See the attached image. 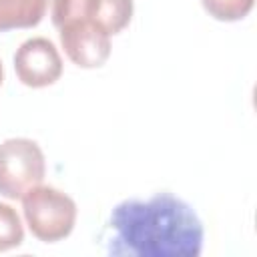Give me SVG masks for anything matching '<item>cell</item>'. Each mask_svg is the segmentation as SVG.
<instances>
[{
  "instance_id": "8",
  "label": "cell",
  "mask_w": 257,
  "mask_h": 257,
  "mask_svg": "<svg viewBox=\"0 0 257 257\" xmlns=\"http://www.w3.org/2000/svg\"><path fill=\"white\" fill-rule=\"evenodd\" d=\"M24 241V225L16 209L0 203V253L20 247Z\"/></svg>"
},
{
  "instance_id": "9",
  "label": "cell",
  "mask_w": 257,
  "mask_h": 257,
  "mask_svg": "<svg viewBox=\"0 0 257 257\" xmlns=\"http://www.w3.org/2000/svg\"><path fill=\"white\" fill-rule=\"evenodd\" d=\"M205 12L219 22H239L249 16L255 0H201Z\"/></svg>"
},
{
  "instance_id": "5",
  "label": "cell",
  "mask_w": 257,
  "mask_h": 257,
  "mask_svg": "<svg viewBox=\"0 0 257 257\" xmlns=\"http://www.w3.org/2000/svg\"><path fill=\"white\" fill-rule=\"evenodd\" d=\"M58 38L64 54L78 68H100L110 56V36L88 18L60 26Z\"/></svg>"
},
{
  "instance_id": "1",
  "label": "cell",
  "mask_w": 257,
  "mask_h": 257,
  "mask_svg": "<svg viewBox=\"0 0 257 257\" xmlns=\"http://www.w3.org/2000/svg\"><path fill=\"white\" fill-rule=\"evenodd\" d=\"M114 257H199L205 227L197 211L173 193L116 203L102 231Z\"/></svg>"
},
{
  "instance_id": "11",
  "label": "cell",
  "mask_w": 257,
  "mask_h": 257,
  "mask_svg": "<svg viewBox=\"0 0 257 257\" xmlns=\"http://www.w3.org/2000/svg\"><path fill=\"white\" fill-rule=\"evenodd\" d=\"M4 82V66H2V60H0V86Z\"/></svg>"
},
{
  "instance_id": "7",
  "label": "cell",
  "mask_w": 257,
  "mask_h": 257,
  "mask_svg": "<svg viewBox=\"0 0 257 257\" xmlns=\"http://www.w3.org/2000/svg\"><path fill=\"white\" fill-rule=\"evenodd\" d=\"M46 8L48 0H0V32L38 26Z\"/></svg>"
},
{
  "instance_id": "3",
  "label": "cell",
  "mask_w": 257,
  "mask_h": 257,
  "mask_svg": "<svg viewBox=\"0 0 257 257\" xmlns=\"http://www.w3.org/2000/svg\"><path fill=\"white\" fill-rule=\"evenodd\" d=\"M46 175V159L40 145L26 137H14L0 143V195L16 201Z\"/></svg>"
},
{
  "instance_id": "6",
  "label": "cell",
  "mask_w": 257,
  "mask_h": 257,
  "mask_svg": "<svg viewBox=\"0 0 257 257\" xmlns=\"http://www.w3.org/2000/svg\"><path fill=\"white\" fill-rule=\"evenodd\" d=\"M135 12L133 0H90L88 4V20L102 28L108 36L122 32Z\"/></svg>"
},
{
  "instance_id": "10",
  "label": "cell",
  "mask_w": 257,
  "mask_h": 257,
  "mask_svg": "<svg viewBox=\"0 0 257 257\" xmlns=\"http://www.w3.org/2000/svg\"><path fill=\"white\" fill-rule=\"evenodd\" d=\"M88 4L90 0H50V18L56 28L88 18Z\"/></svg>"
},
{
  "instance_id": "2",
  "label": "cell",
  "mask_w": 257,
  "mask_h": 257,
  "mask_svg": "<svg viewBox=\"0 0 257 257\" xmlns=\"http://www.w3.org/2000/svg\"><path fill=\"white\" fill-rule=\"evenodd\" d=\"M22 215L30 233L42 243L66 239L76 225V203L64 191L50 185L32 187L22 199Z\"/></svg>"
},
{
  "instance_id": "4",
  "label": "cell",
  "mask_w": 257,
  "mask_h": 257,
  "mask_svg": "<svg viewBox=\"0 0 257 257\" xmlns=\"http://www.w3.org/2000/svg\"><path fill=\"white\" fill-rule=\"evenodd\" d=\"M14 72L24 86L44 88L62 76V56L48 38H28L14 52Z\"/></svg>"
}]
</instances>
